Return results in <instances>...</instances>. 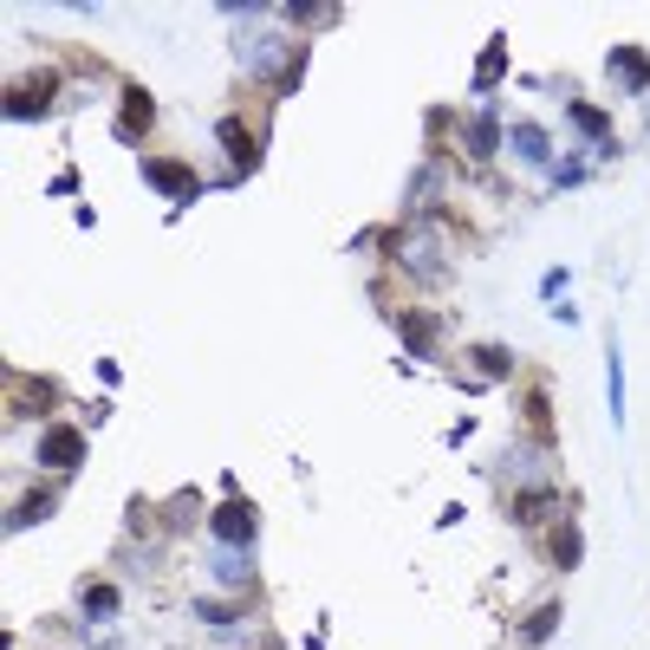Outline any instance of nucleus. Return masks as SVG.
<instances>
[{
    "label": "nucleus",
    "mask_w": 650,
    "mask_h": 650,
    "mask_svg": "<svg viewBox=\"0 0 650 650\" xmlns=\"http://www.w3.org/2000/svg\"><path fill=\"white\" fill-rule=\"evenodd\" d=\"M221 143H228V156H234L241 169H254V163H260V143H254V130H247L241 117H221Z\"/></svg>",
    "instance_id": "obj_8"
},
{
    "label": "nucleus",
    "mask_w": 650,
    "mask_h": 650,
    "mask_svg": "<svg viewBox=\"0 0 650 650\" xmlns=\"http://www.w3.org/2000/svg\"><path fill=\"white\" fill-rule=\"evenodd\" d=\"M606 391H612V423H625V358L612 345V365H606Z\"/></svg>",
    "instance_id": "obj_14"
},
{
    "label": "nucleus",
    "mask_w": 650,
    "mask_h": 650,
    "mask_svg": "<svg viewBox=\"0 0 650 650\" xmlns=\"http://www.w3.org/2000/svg\"><path fill=\"white\" fill-rule=\"evenodd\" d=\"M52 514V495L39 488V495H20V508H13V527H26V521H46Z\"/></svg>",
    "instance_id": "obj_18"
},
{
    "label": "nucleus",
    "mask_w": 650,
    "mask_h": 650,
    "mask_svg": "<svg viewBox=\"0 0 650 650\" xmlns=\"http://www.w3.org/2000/svg\"><path fill=\"white\" fill-rule=\"evenodd\" d=\"M553 566L566 573V566H579V527L566 521V527H553Z\"/></svg>",
    "instance_id": "obj_15"
},
{
    "label": "nucleus",
    "mask_w": 650,
    "mask_h": 650,
    "mask_svg": "<svg viewBox=\"0 0 650 650\" xmlns=\"http://www.w3.org/2000/svg\"><path fill=\"white\" fill-rule=\"evenodd\" d=\"M495 143H501V124L482 111V117L469 124V156H495Z\"/></svg>",
    "instance_id": "obj_12"
},
{
    "label": "nucleus",
    "mask_w": 650,
    "mask_h": 650,
    "mask_svg": "<svg viewBox=\"0 0 650 650\" xmlns=\"http://www.w3.org/2000/svg\"><path fill=\"white\" fill-rule=\"evenodd\" d=\"M566 117H573V124H579V130H586L592 143H612V117H606L599 104H586V98H573V104H566Z\"/></svg>",
    "instance_id": "obj_9"
},
{
    "label": "nucleus",
    "mask_w": 650,
    "mask_h": 650,
    "mask_svg": "<svg viewBox=\"0 0 650 650\" xmlns=\"http://www.w3.org/2000/svg\"><path fill=\"white\" fill-rule=\"evenodd\" d=\"M143 182H150V189H163V195H176V202L202 195V176H195L189 163H176V156H143Z\"/></svg>",
    "instance_id": "obj_1"
},
{
    "label": "nucleus",
    "mask_w": 650,
    "mask_h": 650,
    "mask_svg": "<svg viewBox=\"0 0 650 650\" xmlns=\"http://www.w3.org/2000/svg\"><path fill=\"white\" fill-rule=\"evenodd\" d=\"M508 137H514V156H521V163H547V156H553V150H547V130H540V124H514Z\"/></svg>",
    "instance_id": "obj_10"
},
{
    "label": "nucleus",
    "mask_w": 650,
    "mask_h": 650,
    "mask_svg": "<svg viewBox=\"0 0 650 650\" xmlns=\"http://www.w3.org/2000/svg\"><path fill=\"white\" fill-rule=\"evenodd\" d=\"M553 501H560L553 488H527V495L514 501V521H521V527H534V521H547V514H553Z\"/></svg>",
    "instance_id": "obj_11"
},
{
    "label": "nucleus",
    "mask_w": 650,
    "mask_h": 650,
    "mask_svg": "<svg viewBox=\"0 0 650 650\" xmlns=\"http://www.w3.org/2000/svg\"><path fill=\"white\" fill-rule=\"evenodd\" d=\"M208 527H215V540H221V547L234 553V547H247V540L260 534V514H254L247 501H221V508L208 514Z\"/></svg>",
    "instance_id": "obj_3"
},
{
    "label": "nucleus",
    "mask_w": 650,
    "mask_h": 650,
    "mask_svg": "<svg viewBox=\"0 0 650 650\" xmlns=\"http://www.w3.org/2000/svg\"><path fill=\"white\" fill-rule=\"evenodd\" d=\"M606 72L619 91H650V52L645 46H612L606 52Z\"/></svg>",
    "instance_id": "obj_5"
},
{
    "label": "nucleus",
    "mask_w": 650,
    "mask_h": 650,
    "mask_svg": "<svg viewBox=\"0 0 650 650\" xmlns=\"http://www.w3.org/2000/svg\"><path fill=\"white\" fill-rule=\"evenodd\" d=\"M404 339H410L417 352H430V345H436V319H430V313H404Z\"/></svg>",
    "instance_id": "obj_17"
},
{
    "label": "nucleus",
    "mask_w": 650,
    "mask_h": 650,
    "mask_svg": "<svg viewBox=\"0 0 650 650\" xmlns=\"http://www.w3.org/2000/svg\"><path fill=\"white\" fill-rule=\"evenodd\" d=\"M52 91H59V78H52V72L20 78V85L7 91V117H13V124H20V117H46V111H52Z\"/></svg>",
    "instance_id": "obj_2"
},
{
    "label": "nucleus",
    "mask_w": 650,
    "mask_h": 650,
    "mask_svg": "<svg viewBox=\"0 0 650 650\" xmlns=\"http://www.w3.org/2000/svg\"><path fill=\"white\" fill-rule=\"evenodd\" d=\"M553 632H560V606H540V612L521 625V638H527V645H547Z\"/></svg>",
    "instance_id": "obj_16"
},
{
    "label": "nucleus",
    "mask_w": 650,
    "mask_h": 650,
    "mask_svg": "<svg viewBox=\"0 0 650 650\" xmlns=\"http://www.w3.org/2000/svg\"><path fill=\"white\" fill-rule=\"evenodd\" d=\"M475 365H482L488 378H508V371H514V358H508L501 345H482V358H475Z\"/></svg>",
    "instance_id": "obj_20"
},
{
    "label": "nucleus",
    "mask_w": 650,
    "mask_h": 650,
    "mask_svg": "<svg viewBox=\"0 0 650 650\" xmlns=\"http://www.w3.org/2000/svg\"><path fill=\"white\" fill-rule=\"evenodd\" d=\"M150 117H156L150 91H143V85H124V111H117V143H137V137L150 130Z\"/></svg>",
    "instance_id": "obj_6"
},
{
    "label": "nucleus",
    "mask_w": 650,
    "mask_h": 650,
    "mask_svg": "<svg viewBox=\"0 0 650 650\" xmlns=\"http://www.w3.org/2000/svg\"><path fill=\"white\" fill-rule=\"evenodd\" d=\"M33 456H39V469H59V475H65V469H78V456H85V436H78L72 423H52V430L39 436V449H33Z\"/></svg>",
    "instance_id": "obj_4"
},
{
    "label": "nucleus",
    "mask_w": 650,
    "mask_h": 650,
    "mask_svg": "<svg viewBox=\"0 0 650 650\" xmlns=\"http://www.w3.org/2000/svg\"><path fill=\"white\" fill-rule=\"evenodd\" d=\"M501 65H508V46H501V39H488V52H482V65H475V91H488V85L501 78Z\"/></svg>",
    "instance_id": "obj_13"
},
{
    "label": "nucleus",
    "mask_w": 650,
    "mask_h": 650,
    "mask_svg": "<svg viewBox=\"0 0 650 650\" xmlns=\"http://www.w3.org/2000/svg\"><path fill=\"white\" fill-rule=\"evenodd\" d=\"M85 612L91 619H117V586H85Z\"/></svg>",
    "instance_id": "obj_19"
},
{
    "label": "nucleus",
    "mask_w": 650,
    "mask_h": 650,
    "mask_svg": "<svg viewBox=\"0 0 650 650\" xmlns=\"http://www.w3.org/2000/svg\"><path fill=\"white\" fill-rule=\"evenodd\" d=\"M397 260H410L423 280H443V254H436L430 234H397Z\"/></svg>",
    "instance_id": "obj_7"
},
{
    "label": "nucleus",
    "mask_w": 650,
    "mask_h": 650,
    "mask_svg": "<svg viewBox=\"0 0 650 650\" xmlns=\"http://www.w3.org/2000/svg\"><path fill=\"white\" fill-rule=\"evenodd\" d=\"M215 573H221L228 586H247V560H241V553H215Z\"/></svg>",
    "instance_id": "obj_21"
}]
</instances>
